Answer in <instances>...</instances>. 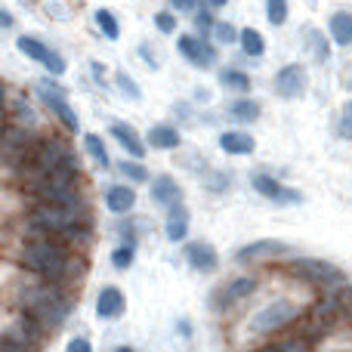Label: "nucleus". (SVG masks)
Segmentation results:
<instances>
[{
    "instance_id": "obj_12",
    "label": "nucleus",
    "mask_w": 352,
    "mask_h": 352,
    "mask_svg": "<svg viewBox=\"0 0 352 352\" xmlns=\"http://www.w3.org/2000/svg\"><path fill=\"white\" fill-rule=\"evenodd\" d=\"M275 96L281 99H300L306 93V87H309V78H306V68L300 65V62H287V65H281L278 72H275Z\"/></svg>"
},
{
    "instance_id": "obj_28",
    "label": "nucleus",
    "mask_w": 352,
    "mask_h": 352,
    "mask_svg": "<svg viewBox=\"0 0 352 352\" xmlns=\"http://www.w3.org/2000/svg\"><path fill=\"white\" fill-rule=\"evenodd\" d=\"M219 84L232 93H244V96H248V90L254 87V80H250V74L241 72V68H223V72H219Z\"/></svg>"
},
{
    "instance_id": "obj_19",
    "label": "nucleus",
    "mask_w": 352,
    "mask_h": 352,
    "mask_svg": "<svg viewBox=\"0 0 352 352\" xmlns=\"http://www.w3.org/2000/svg\"><path fill=\"white\" fill-rule=\"evenodd\" d=\"M109 136L111 140H118V146L124 148V152L130 155V158H146V152H148V142H142V136L136 133L130 124H124V121H115L109 127Z\"/></svg>"
},
{
    "instance_id": "obj_21",
    "label": "nucleus",
    "mask_w": 352,
    "mask_h": 352,
    "mask_svg": "<svg viewBox=\"0 0 352 352\" xmlns=\"http://www.w3.org/2000/svg\"><path fill=\"white\" fill-rule=\"evenodd\" d=\"M105 207H109L115 217H124L136 207V192L127 186V182H118V186L105 188Z\"/></svg>"
},
{
    "instance_id": "obj_18",
    "label": "nucleus",
    "mask_w": 352,
    "mask_h": 352,
    "mask_svg": "<svg viewBox=\"0 0 352 352\" xmlns=\"http://www.w3.org/2000/svg\"><path fill=\"white\" fill-rule=\"evenodd\" d=\"M124 312H127V297H124V291L115 285H105L102 291L96 294V316L102 318V322H115Z\"/></svg>"
},
{
    "instance_id": "obj_32",
    "label": "nucleus",
    "mask_w": 352,
    "mask_h": 352,
    "mask_svg": "<svg viewBox=\"0 0 352 352\" xmlns=\"http://www.w3.org/2000/svg\"><path fill=\"white\" fill-rule=\"evenodd\" d=\"M93 22H96L99 34H102L105 41H118V37H121V22H118V16L111 10H96L93 12Z\"/></svg>"
},
{
    "instance_id": "obj_1",
    "label": "nucleus",
    "mask_w": 352,
    "mask_h": 352,
    "mask_svg": "<svg viewBox=\"0 0 352 352\" xmlns=\"http://www.w3.org/2000/svg\"><path fill=\"white\" fill-rule=\"evenodd\" d=\"M16 263L31 272L34 278L53 281V285H68L84 272V256L74 254L72 241L56 235H31L19 244Z\"/></svg>"
},
{
    "instance_id": "obj_15",
    "label": "nucleus",
    "mask_w": 352,
    "mask_h": 352,
    "mask_svg": "<svg viewBox=\"0 0 352 352\" xmlns=\"http://www.w3.org/2000/svg\"><path fill=\"white\" fill-rule=\"evenodd\" d=\"M182 254H186L188 269H195V272H201V275H210L219 269V254L210 241H188Z\"/></svg>"
},
{
    "instance_id": "obj_43",
    "label": "nucleus",
    "mask_w": 352,
    "mask_h": 352,
    "mask_svg": "<svg viewBox=\"0 0 352 352\" xmlns=\"http://www.w3.org/2000/svg\"><path fill=\"white\" fill-rule=\"evenodd\" d=\"M204 186L207 188H210V192H226V188H229L232 186V176L229 173H210V176H207V182H204Z\"/></svg>"
},
{
    "instance_id": "obj_35",
    "label": "nucleus",
    "mask_w": 352,
    "mask_h": 352,
    "mask_svg": "<svg viewBox=\"0 0 352 352\" xmlns=\"http://www.w3.org/2000/svg\"><path fill=\"white\" fill-rule=\"evenodd\" d=\"M118 170H121V176L130 182H152L148 179V170L140 164V158H124L121 164H118Z\"/></svg>"
},
{
    "instance_id": "obj_27",
    "label": "nucleus",
    "mask_w": 352,
    "mask_h": 352,
    "mask_svg": "<svg viewBox=\"0 0 352 352\" xmlns=\"http://www.w3.org/2000/svg\"><path fill=\"white\" fill-rule=\"evenodd\" d=\"M84 148H87V155H90V158L99 164V170H109V167H111L109 146H105V140L99 133H87L84 136Z\"/></svg>"
},
{
    "instance_id": "obj_48",
    "label": "nucleus",
    "mask_w": 352,
    "mask_h": 352,
    "mask_svg": "<svg viewBox=\"0 0 352 352\" xmlns=\"http://www.w3.org/2000/svg\"><path fill=\"white\" fill-rule=\"evenodd\" d=\"M0 25H3L6 31L12 28V12H10V10H0Z\"/></svg>"
},
{
    "instance_id": "obj_25",
    "label": "nucleus",
    "mask_w": 352,
    "mask_h": 352,
    "mask_svg": "<svg viewBox=\"0 0 352 352\" xmlns=\"http://www.w3.org/2000/svg\"><path fill=\"white\" fill-rule=\"evenodd\" d=\"M328 34L337 47H352V12L349 10H337L328 22Z\"/></svg>"
},
{
    "instance_id": "obj_14",
    "label": "nucleus",
    "mask_w": 352,
    "mask_h": 352,
    "mask_svg": "<svg viewBox=\"0 0 352 352\" xmlns=\"http://www.w3.org/2000/svg\"><path fill=\"white\" fill-rule=\"evenodd\" d=\"M291 254V244L275 241V238H260V241H250L244 248L235 250L238 263H260V260H272V256H287Z\"/></svg>"
},
{
    "instance_id": "obj_31",
    "label": "nucleus",
    "mask_w": 352,
    "mask_h": 352,
    "mask_svg": "<svg viewBox=\"0 0 352 352\" xmlns=\"http://www.w3.org/2000/svg\"><path fill=\"white\" fill-rule=\"evenodd\" d=\"M6 111H10V121H16V124H25V127H34L37 124V115H34V109H31L25 99H16V93H10V105H6Z\"/></svg>"
},
{
    "instance_id": "obj_6",
    "label": "nucleus",
    "mask_w": 352,
    "mask_h": 352,
    "mask_svg": "<svg viewBox=\"0 0 352 352\" xmlns=\"http://www.w3.org/2000/svg\"><path fill=\"white\" fill-rule=\"evenodd\" d=\"M34 133L31 127L25 124H16L6 118V130H3V164H6V173H22L28 167L31 155H34Z\"/></svg>"
},
{
    "instance_id": "obj_9",
    "label": "nucleus",
    "mask_w": 352,
    "mask_h": 352,
    "mask_svg": "<svg viewBox=\"0 0 352 352\" xmlns=\"http://www.w3.org/2000/svg\"><path fill=\"white\" fill-rule=\"evenodd\" d=\"M37 96H41V102L50 109V115H53L68 133H78L80 121H78V115H74L72 102H68L65 87L53 84V80H41V84H37Z\"/></svg>"
},
{
    "instance_id": "obj_45",
    "label": "nucleus",
    "mask_w": 352,
    "mask_h": 352,
    "mask_svg": "<svg viewBox=\"0 0 352 352\" xmlns=\"http://www.w3.org/2000/svg\"><path fill=\"white\" fill-rule=\"evenodd\" d=\"M167 6L176 12H195L198 10V0H167Z\"/></svg>"
},
{
    "instance_id": "obj_33",
    "label": "nucleus",
    "mask_w": 352,
    "mask_h": 352,
    "mask_svg": "<svg viewBox=\"0 0 352 352\" xmlns=\"http://www.w3.org/2000/svg\"><path fill=\"white\" fill-rule=\"evenodd\" d=\"M213 6L207 3H198V10L192 12V25H195V31H198V34H204V37H210V31H213V25H217V16H213Z\"/></svg>"
},
{
    "instance_id": "obj_39",
    "label": "nucleus",
    "mask_w": 352,
    "mask_h": 352,
    "mask_svg": "<svg viewBox=\"0 0 352 352\" xmlns=\"http://www.w3.org/2000/svg\"><path fill=\"white\" fill-rule=\"evenodd\" d=\"M155 28H158L161 34H173V31L179 28L176 10H161V12H155Z\"/></svg>"
},
{
    "instance_id": "obj_5",
    "label": "nucleus",
    "mask_w": 352,
    "mask_h": 352,
    "mask_svg": "<svg viewBox=\"0 0 352 352\" xmlns=\"http://www.w3.org/2000/svg\"><path fill=\"white\" fill-rule=\"evenodd\" d=\"M300 306L294 303V300H272V303H266L263 309H256L254 316L248 318V334H254V337H272V334H278V331H285V328H291L294 322L300 318Z\"/></svg>"
},
{
    "instance_id": "obj_34",
    "label": "nucleus",
    "mask_w": 352,
    "mask_h": 352,
    "mask_svg": "<svg viewBox=\"0 0 352 352\" xmlns=\"http://www.w3.org/2000/svg\"><path fill=\"white\" fill-rule=\"evenodd\" d=\"M238 37H241V31H238L235 25L217 19V25H213V31H210V41L217 43V47H232V43H238Z\"/></svg>"
},
{
    "instance_id": "obj_49",
    "label": "nucleus",
    "mask_w": 352,
    "mask_h": 352,
    "mask_svg": "<svg viewBox=\"0 0 352 352\" xmlns=\"http://www.w3.org/2000/svg\"><path fill=\"white\" fill-rule=\"evenodd\" d=\"M340 318H343V322H346V324H352V300H349V303H346V306H343Z\"/></svg>"
},
{
    "instance_id": "obj_44",
    "label": "nucleus",
    "mask_w": 352,
    "mask_h": 352,
    "mask_svg": "<svg viewBox=\"0 0 352 352\" xmlns=\"http://www.w3.org/2000/svg\"><path fill=\"white\" fill-rule=\"evenodd\" d=\"M65 352H93V343L87 337H74V340H68Z\"/></svg>"
},
{
    "instance_id": "obj_29",
    "label": "nucleus",
    "mask_w": 352,
    "mask_h": 352,
    "mask_svg": "<svg viewBox=\"0 0 352 352\" xmlns=\"http://www.w3.org/2000/svg\"><path fill=\"white\" fill-rule=\"evenodd\" d=\"M331 34L324 37L318 28H306V47H309V53H312V59L316 62H328L331 59Z\"/></svg>"
},
{
    "instance_id": "obj_41",
    "label": "nucleus",
    "mask_w": 352,
    "mask_h": 352,
    "mask_svg": "<svg viewBox=\"0 0 352 352\" xmlns=\"http://www.w3.org/2000/svg\"><path fill=\"white\" fill-rule=\"evenodd\" d=\"M43 12H47V16H53V19H68L74 10L65 3V0H43Z\"/></svg>"
},
{
    "instance_id": "obj_46",
    "label": "nucleus",
    "mask_w": 352,
    "mask_h": 352,
    "mask_svg": "<svg viewBox=\"0 0 352 352\" xmlns=\"http://www.w3.org/2000/svg\"><path fill=\"white\" fill-rule=\"evenodd\" d=\"M140 56H142V59H146L152 68H158V59H155V50L148 47V43H140Z\"/></svg>"
},
{
    "instance_id": "obj_16",
    "label": "nucleus",
    "mask_w": 352,
    "mask_h": 352,
    "mask_svg": "<svg viewBox=\"0 0 352 352\" xmlns=\"http://www.w3.org/2000/svg\"><path fill=\"white\" fill-rule=\"evenodd\" d=\"M254 291H256V278H254V275H238V278H232L229 285H226L223 291L213 297V306H217L219 312L232 309V306H238L241 300H248Z\"/></svg>"
},
{
    "instance_id": "obj_37",
    "label": "nucleus",
    "mask_w": 352,
    "mask_h": 352,
    "mask_svg": "<svg viewBox=\"0 0 352 352\" xmlns=\"http://www.w3.org/2000/svg\"><path fill=\"white\" fill-rule=\"evenodd\" d=\"M133 256H136V244L127 241V244H121V248L111 250V266H115L118 272H124V269L133 266Z\"/></svg>"
},
{
    "instance_id": "obj_4",
    "label": "nucleus",
    "mask_w": 352,
    "mask_h": 352,
    "mask_svg": "<svg viewBox=\"0 0 352 352\" xmlns=\"http://www.w3.org/2000/svg\"><path fill=\"white\" fill-rule=\"evenodd\" d=\"M287 272L294 275L297 281H306V285L318 287V291H334V287H343L349 285L346 281V272L340 266L328 260H318V256H297V260L287 263Z\"/></svg>"
},
{
    "instance_id": "obj_13",
    "label": "nucleus",
    "mask_w": 352,
    "mask_h": 352,
    "mask_svg": "<svg viewBox=\"0 0 352 352\" xmlns=\"http://www.w3.org/2000/svg\"><path fill=\"white\" fill-rule=\"evenodd\" d=\"M250 186H254L256 195L275 201V204H300V201H303V195H300L297 188L281 186L272 173H254V176H250Z\"/></svg>"
},
{
    "instance_id": "obj_11",
    "label": "nucleus",
    "mask_w": 352,
    "mask_h": 352,
    "mask_svg": "<svg viewBox=\"0 0 352 352\" xmlns=\"http://www.w3.org/2000/svg\"><path fill=\"white\" fill-rule=\"evenodd\" d=\"M176 50L179 56L195 68H213L217 65V43L204 34H179L176 37Z\"/></svg>"
},
{
    "instance_id": "obj_3",
    "label": "nucleus",
    "mask_w": 352,
    "mask_h": 352,
    "mask_svg": "<svg viewBox=\"0 0 352 352\" xmlns=\"http://www.w3.org/2000/svg\"><path fill=\"white\" fill-rule=\"evenodd\" d=\"M22 229L28 235H56L65 238V241H87L90 238V210L62 204H34L22 217Z\"/></svg>"
},
{
    "instance_id": "obj_17",
    "label": "nucleus",
    "mask_w": 352,
    "mask_h": 352,
    "mask_svg": "<svg viewBox=\"0 0 352 352\" xmlns=\"http://www.w3.org/2000/svg\"><path fill=\"white\" fill-rule=\"evenodd\" d=\"M34 204H62V207H87L84 192L78 186H53V188H37L31 192Z\"/></svg>"
},
{
    "instance_id": "obj_42",
    "label": "nucleus",
    "mask_w": 352,
    "mask_h": 352,
    "mask_svg": "<svg viewBox=\"0 0 352 352\" xmlns=\"http://www.w3.org/2000/svg\"><path fill=\"white\" fill-rule=\"evenodd\" d=\"M0 352H37V349H31L28 343L16 340V337H10V334H0Z\"/></svg>"
},
{
    "instance_id": "obj_26",
    "label": "nucleus",
    "mask_w": 352,
    "mask_h": 352,
    "mask_svg": "<svg viewBox=\"0 0 352 352\" xmlns=\"http://www.w3.org/2000/svg\"><path fill=\"white\" fill-rule=\"evenodd\" d=\"M229 118L238 121V124H254L256 118H260V102L241 93L235 102H229Z\"/></svg>"
},
{
    "instance_id": "obj_40",
    "label": "nucleus",
    "mask_w": 352,
    "mask_h": 352,
    "mask_svg": "<svg viewBox=\"0 0 352 352\" xmlns=\"http://www.w3.org/2000/svg\"><path fill=\"white\" fill-rule=\"evenodd\" d=\"M337 136H340V140H352V102H346L340 109V118H337Z\"/></svg>"
},
{
    "instance_id": "obj_2",
    "label": "nucleus",
    "mask_w": 352,
    "mask_h": 352,
    "mask_svg": "<svg viewBox=\"0 0 352 352\" xmlns=\"http://www.w3.org/2000/svg\"><path fill=\"white\" fill-rule=\"evenodd\" d=\"M10 306L34 312L50 331H56V328H62V324L68 322V316L74 312V297L62 285L34 278V281H22L19 287H12Z\"/></svg>"
},
{
    "instance_id": "obj_51",
    "label": "nucleus",
    "mask_w": 352,
    "mask_h": 352,
    "mask_svg": "<svg viewBox=\"0 0 352 352\" xmlns=\"http://www.w3.org/2000/svg\"><path fill=\"white\" fill-rule=\"evenodd\" d=\"M111 352H136L133 346H118V349H111Z\"/></svg>"
},
{
    "instance_id": "obj_20",
    "label": "nucleus",
    "mask_w": 352,
    "mask_h": 352,
    "mask_svg": "<svg viewBox=\"0 0 352 352\" xmlns=\"http://www.w3.org/2000/svg\"><path fill=\"white\" fill-rule=\"evenodd\" d=\"M152 201L155 204H161V207H176V204H182V188H179V182L173 179L170 173H161V176H152Z\"/></svg>"
},
{
    "instance_id": "obj_7",
    "label": "nucleus",
    "mask_w": 352,
    "mask_h": 352,
    "mask_svg": "<svg viewBox=\"0 0 352 352\" xmlns=\"http://www.w3.org/2000/svg\"><path fill=\"white\" fill-rule=\"evenodd\" d=\"M56 167H78V155L59 136H47V140H37L34 155H31L28 167H25L19 176L34 173V170H56Z\"/></svg>"
},
{
    "instance_id": "obj_36",
    "label": "nucleus",
    "mask_w": 352,
    "mask_h": 352,
    "mask_svg": "<svg viewBox=\"0 0 352 352\" xmlns=\"http://www.w3.org/2000/svg\"><path fill=\"white\" fill-rule=\"evenodd\" d=\"M287 16H291V6H287V0H266V22L269 25L281 28V25L287 22Z\"/></svg>"
},
{
    "instance_id": "obj_50",
    "label": "nucleus",
    "mask_w": 352,
    "mask_h": 352,
    "mask_svg": "<svg viewBox=\"0 0 352 352\" xmlns=\"http://www.w3.org/2000/svg\"><path fill=\"white\" fill-rule=\"evenodd\" d=\"M207 3H210V6H213V10H223V6H226V3H229V0H207Z\"/></svg>"
},
{
    "instance_id": "obj_30",
    "label": "nucleus",
    "mask_w": 352,
    "mask_h": 352,
    "mask_svg": "<svg viewBox=\"0 0 352 352\" xmlns=\"http://www.w3.org/2000/svg\"><path fill=\"white\" fill-rule=\"evenodd\" d=\"M238 47H241V53L250 56V59H260V56L266 53V41H263V34L256 28H241Z\"/></svg>"
},
{
    "instance_id": "obj_8",
    "label": "nucleus",
    "mask_w": 352,
    "mask_h": 352,
    "mask_svg": "<svg viewBox=\"0 0 352 352\" xmlns=\"http://www.w3.org/2000/svg\"><path fill=\"white\" fill-rule=\"evenodd\" d=\"M3 334L16 337V340L28 343L31 349H37V352H41V349H43V343H47L50 328L41 322V318L34 316V312H28V309H16V306H12V309H10V316H6Z\"/></svg>"
},
{
    "instance_id": "obj_22",
    "label": "nucleus",
    "mask_w": 352,
    "mask_h": 352,
    "mask_svg": "<svg viewBox=\"0 0 352 352\" xmlns=\"http://www.w3.org/2000/svg\"><path fill=\"white\" fill-rule=\"evenodd\" d=\"M219 148H223L226 155H254L256 140L248 130H223V133H219Z\"/></svg>"
},
{
    "instance_id": "obj_47",
    "label": "nucleus",
    "mask_w": 352,
    "mask_h": 352,
    "mask_svg": "<svg viewBox=\"0 0 352 352\" xmlns=\"http://www.w3.org/2000/svg\"><path fill=\"white\" fill-rule=\"evenodd\" d=\"M90 72H93V78H96L99 84H105V65H102V62L93 59V62H90Z\"/></svg>"
},
{
    "instance_id": "obj_38",
    "label": "nucleus",
    "mask_w": 352,
    "mask_h": 352,
    "mask_svg": "<svg viewBox=\"0 0 352 352\" xmlns=\"http://www.w3.org/2000/svg\"><path fill=\"white\" fill-rule=\"evenodd\" d=\"M115 87L130 99V102H140V99H142V90L136 87V80L130 78L127 72H118V74H115Z\"/></svg>"
},
{
    "instance_id": "obj_52",
    "label": "nucleus",
    "mask_w": 352,
    "mask_h": 352,
    "mask_svg": "<svg viewBox=\"0 0 352 352\" xmlns=\"http://www.w3.org/2000/svg\"><path fill=\"white\" fill-rule=\"evenodd\" d=\"M22 3H37V0H22Z\"/></svg>"
},
{
    "instance_id": "obj_24",
    "label": "nucleus",
    "mask_w": 352,
    "mask_h": 352,
    "mask_svg": "<svg viewBox=\"0 0 352 352\" xmlns=\"http://www.w3.org/2000/svg\"><path fill=\"white\" fill-rule=\"evenodd\" d=\"M148 148H158V152H173V148H179L182 136H179V127H173V124H155L152 130H148Z\"/></svg>"
},
{
    "instance_id": "obj_23",
    "label": "nucleus",
    "mask_w": 352,
    "mask_h": 352,
    "mask_svg": "<svg viewBox=\"0 0 352 352\" xmlns=\"http://www.w3.org/2000/svg\"><path fill=\"white\" fill-rule=\"evenodd\" d=\"M188 226H192L188 207H186V204L170 207V210H167V219H164V235H167V241H182V238H188Z\"/></svg>"
},
{
    "instance_id": "obj_10",
    "label": "nucleus",
    "mask_w": 352,
    "mask_h": 352,
    "mask_svg": "<svg viewBox=\"0 0 352 352\" xmlns=\"http://www.w3.org/2000/svg\"><path fill=\"white\" fill-rule=\"evenodd\" d=\"M16 47H19V53L22 56H28L31 62H37V65H43L53 78H62L65 74V59H62L59 53H56L53 47H47V43L41 41V37H34V34H19L16 37Z\"/></svg>"
}]
</instances>
